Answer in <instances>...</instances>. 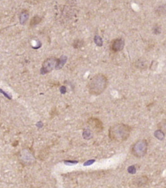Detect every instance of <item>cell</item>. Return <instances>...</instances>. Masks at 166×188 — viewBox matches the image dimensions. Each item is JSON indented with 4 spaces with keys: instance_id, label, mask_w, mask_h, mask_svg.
<instances>
[{
    "instance_id": "52a82bcc",
    "label": "cell",
    "mask_w": 166,
    "mask_h": 188,
    "mask_svg": "<svg viewBox=\"0 0 166 188\" xmlns=\"http://www.w3.org/2000/svg\"><path fill=\"white\" fill-rule=\"evenodd\" d=\"M133 184L136 186L141 187L146 185L148 183V178L146 176H141L135 178L132 180Z\"/></svg>"
},
{
    "instance_id": "6da1fadb",
    "label": "cell",
    "mask_w": 166,
    "mask_h": 188,
    "mask_svg": "<svg viewBox=\"0 0 166 188\" xmlns=\"http://www.w3.org/2000/svg\"><path fill=\"white\" fill-rule=\"evenodd\" d=\"M132 132V127L124 123H118L110 127L109 130V138L115 142L121 143L126 141Z\"/></svg>"
},
{
    "instance_id": "e0dca14e",
    "label": "cell",
    "mask_w": 166,
    "mask_h": 188,
    "mask_svg": "<svg viewBox=\"0 0 166 188\" xmlns=\"http://www.w3.org/2000/svg\"><path fill=\"white\" fill-rule=\"evenodd\" d=\"M64 163L67 166H72V165H74L78 163V161H71V160H66L64 161Z\"/></svg>"
},
{
    "instance_id": "3957f363",
    "label": "cell",
    "mask_w": 166,
    "mask_h": 188,
    "mask_svg": "<svg viewBox=\"0 0 166 188\" xmlns=\"http://www.w3.org/2000/svg\"><path fill=\"white\" fill-rule=\"evenodd\" d=\"M148 141L145 139L136 141L132 147V154L136 158L144 157L148 152Z\"/></svg>"
},
{
    "instance_id": "d6986e66",
    "label": "cell",
    "mask_w": 166,
    "mask_h": 188,
    "mask_svg": "<svg viewBox=\"0 0 166 188\" xmlns=\"http://www.w3.org/2000/svg\"><path fill=\"white\" fill-rule=\"evenodd\" d=\"M128 171L130 174H135L136 171V169L134 166H131L128 168Z\"/></svg>"
},
{
    "instance_id": "4fadbf2b",
    "label": "cell",
    "mask_w": 166,
    "mask_h": 188,
    "mask_svg": "<svg viewBox=\"0 0 166 188\" xmlns=\"http://www.w3.org/2000/svg\"><path fill=\"white\" fill-rule=\"evenodd\" d=\"M157 128L166 134V120H163L157 124Z\"/></svg>"
},
{
    "instance_id": "30bf717a",
    "label": "cell",
    "mask_w": 166,
    "mask_h": 188,
    "mask_svg": "<svg viewBox=\"0 0 166 188\" xmlns=\"http://www.w3.org/2000/svg\"><path fill=\"white\" fill-rule=\"evenodd\" d=\"M147 65H148V63H147V61L141 58V59H140L138 60H137L135 62V66L138 68V69H144L147 67Z\"/></svg>"
},
{
    "instance_id": "44dd1931",
    "label": "cell",
    "mask_w": 166,
    "mask_h": 188,
    "mask_svg": "<svg viewBox=\"0 0 166 188\" xmlns=\"http://www.w3.org/2000/svg\"><path fill=\"white\" fill-rule=\"evenodd\" d=\"M94 162H95V160H88V161H87L86 162H85L84 163V166H90V165H93Z\"/></svg>"
},
{
    "instance_id": "8fae6325",
    "label": "cell",
    "mask_w": 166,
    "mask_h": 188,
    "mask_svg": "<svg viewBox=\"0 0 166 188\" xmlns=\"http://www.w3.org/2000/svg\"><path fill=\"white\" fill-rule=\"evenodd\" d=\"M42 19L40 16H35L34 17H33L31 19L30 22V26L31 27L35 26L37 24H38L42 21Z\"/></svg>"
},
{
    "instance_id": "277c9868",
    "label": "cell",
    "mask_w": 166,
    "mask_h": 188,
    "mask_svg": "<svg viewBox=\"0 0 166 188\" xmlns=\"http://www.w3.org/2000/svg\"><path fill=\"white\" fill-rule=\"evenodd\" d=\"M57 61L58 59L55 57H50L45 60L42 64V67L40 70L41 74L45 75L50 72L56 67Z\"/></svg>"
},
{
    "instance_id": "9a60e30c",
    "label": "cell",
    "mask_w": 166,
    "mask_h": 188,
    "mask_svg": "<svg viewBox=\"0 0 166 188\" xmlns=\"http://www.w3.org/2000/svg\"><path fill=\"white\" fill-rule=\"evenodd\" d=\"M94 43L96 44L97 46H102L103 45V40H102V37L100 36L96 35L94 37Z\"/></svg>"
},
{
    "instance_id": "9c48e42d",
    "label": "cell",
    "mask_w": 166,
    "mask_h": 188,
    "mask_svg": "<svg viewBox=\"0 0 166 188\" xmlns=\"http://www.w3.org/2000/svg\"><path fill=\"white\" fill-rule=\"evenodd\" d=\"M66 61H67V57L65 56H62L60 59H58L57 64L56 65L55 69L57 70L61 69L64 66Z\"/></svg>"
},
{
    "instance_id": "7402d4cb",
    "label": "cell",
    "mask_w": 166,
    "mask_h": 188,
    "mask_svg": "<svg viewBox=\"0 0 166 188\" xmlns=\"http://www.w3.org/2000/svg\"><path fill=\"white\" fill-rule=\"evenodd\" d=\"M60 90L61 94H65L66 92V88L65 86H61L60 89Z\"/></svg>"
},
{
    "instance_id": "2e32d148",
    "label": "cell",
    "mask_w": 166,
    "mask_h": 188,
    "mask_svg": "<svg viewBox=\"0 0 166 188\" xmlns=\"http://www.w3.org/2000/svg\"><path fill=\"white\" fill-rule=\"evenodd\" d=\"M82 136L86 140H89L91 137V134L90 131L88 130H85L82 133Z\"/></svg>"
},
{
    "instance_id": "603a6c76",
    "label": "cell",
    "mask_w": 166,
    "mask_h": 188,
    "mask_svg": "<svg viewBox=\"0 0 166 188\" xmlns=\"http://www.w3.org/2000/svg\"><path fill=\"white\" fill-rule=\"evenodd\" d=\"M37 127L38 128H42V127L44 126V124L42 123V122H38L37 123Z\"/></svg>"
},
{
    "instance_id": "5b68a950",
    "label": "cell",
    "mask_w": 166,
    "mask_h": 188,
    "mask_svg": "<svg viewBox=\"0 0 166 188\" xmlns=\"http://www.w3.org/2000/svg\"><path fill=\"white\" fill-rule=\"evenodd\" d=\"M88 123L96 132H101L104 129L103 123L101 120L96 117H91L88 120Z\"/></svg>"
},
{
    "instance_id": "ffe728a7",
    "label": "cell",
    "mask_w": 166,
    "mask_h": 188,
    "mask_svg": "<svg viewBox=\"0 0 166 188\" xmlns=\"http://www.w3.org/2000/svg\"><path fill=\"white\" fill-rule=\"evenodd\" d=\"M153 32L155 34H159L161 32V29L160 27L159 26H156L154 29H153Z\"/></svg>"
},
{
    "instance_id": "ac0fdd59",
    "label": "cell",
    "mask_w": 166,
    "mask_h": 188,
    "mask_svg": "<svg viewBox=\"0 0 166 188\" xmlns=\"http://www.w3.org/2000/svg\"><path fill=\"white\" fill-rule=\"evenodd\" d=\"M0 93L3 94V95H4L5 97H6L7 98H8V99H10V100H11V99H12V96H11V95H9L8 93H6V92H5L3 90H2V89H0Z\"/></svg>"
},
{
    "instance_id": "8992f818",
    "label": "cell",
    "mask_w": 166,
    "mask_h": 188,
    "mask_svg": "<svg viewBox=\"0 0 166 188\" xmlns=\"http://www.w3.org/2000/svg\"><path fill=\"white\" fill-rule=\"evenodd\" d=\"M124 42L122 39L114 40L111 44V50L114 52H120L124 48Z\"/></svg>"
},
{
    "instance_id": "7a4b0ae2",
    "label": "cell",
    "mask_w": 166,
    "mask_h": 188,
    "mask_svg": "<svg viewBox=\"0 0 166 188\" xmlns=\"http://www.w3.org/2000/svg\"><path fill=\"white\" fill-rule=\"evenodd\" d=\"M108 79L103 73H97L88 82V89L93 95H99L102 94L108 86Z\"/></svg>"
},
{
    "instance_id": "7c38bea8",
    "label": "cell",
    "mask_w": 166,
    "mask_h": 188,
    "mask_svg": "<svg viewBox=\"0 0 166 188\" xmlns=\"http://www.w3.org/2000/svg\"><path fill=\"white\" fill-rule=\"evenodd\" d=\"M154 136L157 139L159 140H162L165 137V133L162 130L159 129L154 132Z\"/></svg>"
},
{
    "instance_id": "ba28073f",
    "label": "cell",
    "mask_w": 166,
    "mask_h": 188,
    "mask_svg": "<svg viewBox=\"0 0 166 188\" xmlns=\"http://www.w3.org/2000/svg\"><path fill=\"white\" fill-rule=\"evenodd\" d=\"M29 18V13L27 10H22L19 16V23L21 25H24L27 22Z\"/></svg>"
},
{
    "instance_id": "5bb4252c",
    "label": "cell",
    "mask_w": 166,
    "mask_h": 188,
    "mask_svg": "<svg viewBox=\"0 0 166 188\" xmlns=\"http://www.w3.org/2000/svg\"><path fill=\"white\" fill-rule=\"evenodd\" d=\"M73 46L76 49H79V48H82L83 46H84V41H82V40H75L74 42L73 43Z\"/></svg>"
}]
</instances>
